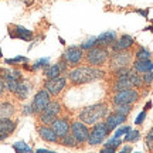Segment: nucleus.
Masks as SVG:
<instances>
[{
    "instance_id": "f257e3e1",
    "label": "nucleus",
    "mask_w": 153,
    "mask_h": 153,
    "mask_svg": "<svg viewBox=\"0 0 153 153\" xmlns=\"http://www.w3.org/2000/svg\"><path fill=\"white\" fill-rule=\"evenodd\" d=\"M108 72L104 68H95L89 65H79L75 68H71L67 72V79L68 84L72 87H81L85 84H91L95 81H101L106 78Z\"/></svg>"
},
{
    "instance_id": "f03ea898",
    "label": "nucleus",
    "mask_w": 153,
    "mask_h": 153,
    "mask_svg": "<svg viewBox=\"0 0 153 153\" xmlns=\"http://www.w3.org/2000/svg\"><path fill=\"white\" fill-rule=\"evenodd\" d=\"M109 112V102L108 101H101V102H97V104L84 106L78 114V120H81L82 123H85L87 126H92L95 123L101 122V120H104Z\"/></svg>"
},
{
    "instance_id": "7ed1b4c3",
    "label": "nucleus",
    "mask_w": 153,
    "mask_h": 153,
    "mask_svg": "<svg viewBox=\"0 0 153 153\" xmlns=\"http://www.w3.org/2000/svg\"><path fill=\"white\" fill-rule=\"evenodd\" d=\"M111 57V51L106 47L95 45L91 50L85 51L84 55V65L95 67V68H104L108 65Z\"/></svg>"
},
{
    "instance_id": "20e7f679",
    "label": "nucleus",
    "mask_w": 153,
    "mask_h": 153,
    "mask_svg": "<svg viewBox=\"0 0 153 153\" xmlns=\"http://www.w3.org/2000/svg\"><path fill=\"white\" fill-rule=\"evenodd\" d=\"M135 61L133 50L128 51H111L109 62H108V71H116L120 68H131Z\"/></svg>"
},
{
    "instance_id": "39448f33",
    "label": "nucleus",
    "mask_w": 153,
    "mask_h": 153,
    "mask_svg": "<svg viewBox=\"0 0 153 153\" xmlns=\"http://www.w3.org/2000/svg\"><path fill=\"white\" fill-rule=\"evenodd\" d=\"M61 112H62V104H61L58 99L53 98L50 101V104L47 105V108H45L41 114L37 115V122L41 123V125L51 126V123H53L58 116H61Z\"/></svg>"
},
{
    "instance_id": "423d86ee",
    "label": "nucleus",
    "mask_w": 153,
    "mask_h": 153,
    "mask_svg": "<svg viewBox=\"0 0 153 153\" xmlns=\"http://www.w3.org/2000/svg\"><path fill=\"white\" fill-rule=\"evenodd\" d=\"M142 98V94L136 88H131V89H125L120 92L112 94L109 98V104L112 106L116 105H135L139 102V99Z\"/></svg>"
},
{
    "instance_id": "0eeeda50",
    "label": "nucleus",
    "mask_w": 153,
    "mask_h": 153,
    "mask_svg": "<svg viewBox=\"0 0 153 153\" xmlns=\"http://www.w3.org/2000/svg\"><path fill=\"white\" fill-rule=\"evenodd\" d=\"M84 55H85V51L81 50L79 45H70L62 53L61 60L65 62L68 68H75L84 64Z\"/></svg>"
},
{
    "instance_id": "6e6552de",
    "label": "nucleus",
    "mask_w": 153,
    "mask_h": 153,
    "mask_svg": "<svg viewBox=\"0 0 153 153\" xmlns=\"http://www.w3.org/2000/svg\"><path fill=\"white\" fill-rule=\"evenodd\" d=\"M108 136H109L108 128H106L104 120H101V122L91 126V129H89V137H88V145L89 146H98L101 143H104L105 139Z\"/></svg>"
},
{
    "instance_id": "1a4fd4ad",
    "label": "nucleus",
    "mask_w": 153,
    "mask_h": 153,
    "mask_svg": "<svg viewBox=\"0 0 153 153\" xmlns=\"http://www.w3.org/2000/svg\"><path fill=\"white\" fill-rule=\"evenodd\" d=\"M68 85V79L67 76H58V78H53V79H45L44 81V89L51 95V98H57L60 97L62 91L67 88Z\"/></svg>"
},
{
    "instance_id": "9d476101",
    "label": "nucleus",
    "mask_w": 153,
    "mask_h": 153,
    "mask_svg": "<svg viewBox=\"0 0 153 153\" xmlns=\"http://www.w3.org/2000/svg\"><path fill=\"white\" fill-rule=\"evenodd\" d=\"M51 95H50L44 88H41L40 91L36 92V95L33 97V101H31V109H33V115L37 116L38 114H41L45 108H47V105L50 104V101H51Z\"/></svg>"
},
{
    "instance_id": "9b49d317",
    "label": "nucleus",
    "mask_w": 153,
    "mask_h": 153,
    "mask_svg": "<svg viewBox=\"0 0 153 153\" xmlns=\"http://www.w3.org/2000/svg\"><path fill=\"white\" fill-rule=\"evenodd\" d=\"M72 136L75 137V140L79 145L88 143V137H89V126L82 123L81 120H71V131H70Z\"/></svg>"
},
{
    "instance_id": "f8f14e48",
    "label": "nucleus",
    "mask_w": 153,
    "mask_h": 153,
    "mask_svg": "<svg viewBox=\"0 0 153 153\" xmlns=\"http://www.w3.org/2000/svg\"><path fill=\"white\" fill-rule=\"evenodd\" d=\"M67 72H68V67L64 61L58 60L55 64H51V65L45 67L44 68V76H45V79H53V78H58V76H64L67 75Z\"/></svg>"
},
{
    "instance_id": "ddd939ff",
    "label": "nucleus",
    "mask_w": 153,
    "mask_h": 153,
    "mask_svg": "<svg viewBox=\"0 0 153 153\" xmlns=\"http://www.w3.org/2000/svg\"><path fill=\"white\" fill-rule=\"evenodd\" d=\"M51 128H53V131L57 133V136L60 137H64L67 136L70 131H71V119L68 118V116H58L57 119L51 123Z\"/></svg>"
},
{
    "instance_id": "4468645a",
    "label": "nucleus",
    "mask_w": 153,
    "mask_h": 153,
    "mask_svg": "<svg viewBox=\"0 0 153 153\" xmlns=\"http://www.w3.org/2000/svg\"><path fill=\"white\" fill-rule=\"evenodd\" d=\"M126 120H128V116H125V115H122V114H118L115 111H111L109 114H108V116L104 119V122H105V125H106V128H108V132L111 133L119 125H123Z\"/></svg>"
},
{
    "instance_id": "2eb2a0df",
    "label": "nucleus",
    "mask_w": 153,
    "mask_h": 153,
    "mask_svg": "<svg viewBox=\"0 0 153 153\" xmlns=\"http://www.w3.org/2000/svg\"><path fill=\"white\" fill-rule=\"evenodd\" d=\"M37 133H38V136L41 137L44 142L60 145V137L57 136V133L53 131V128H51V126L37 123Z\"/></svg>"
},
{
    "instance_id": "dca6fc26",
    "label": "nucleus",
    "mask_w": 153,
    "mask_h": 153,
    "mask_svg": "<svg viewBox=\"0 0 153 153\" xmlns=\"http://www.w3.org/2000/svg\"><path fill=\"white\" fill-rule=\"evenodd\" d=\"M133 45H135V38L129 34H122L111 45V51H128V50H132Z\"/></svg>"
},
{
    "instance_id": "f3484780",
    "label": "nucleus",
    "mask_w": 153,
    "mask_h": 153,
    "mask_svg": "<svg viewBox=\"0 0 153 153\" xmlns=\"http://www.w3.org/2000/svg\"><path fill=\"white\" fill-rule=\"evenodd\" d=\"M9 34L11 38H20L23 41H31V38H33V31L27 30L23 26H17V24L9 26Z\"/></svg>"
},
{
    "instance_id": "a211bd4d",
    "label": "nucleus",
    "mask_w": 153,
    "mask_h": 153,
    "mask_svg": "<svg viewBox=\"0 0 153 153\" xmlns=\"http://www.w3.org/2000/svg\"><path fill=\"white\" fill-rule=\"evenodd\" d=\"M131 88H133V85H132L131 79H129V75H128V76H125V78H115V79H111L108 89H109L111 95H112V94L120 92V91H125V89H131Z\"/></svg>"
},
{
    "instance_id": "6ab92c4d",
    "label": "nucleus",
    "mask_w": 153,
    "mask_h": 153,
    "mask_svg": "<svg viewBox=\"0 0 153 153\" xmlns=\"http://www.w3.org/2000/svg\"><path fill=\"white\" fill-rule=\"evenodd\" d=\"M31 88H33L31 87V82L27 81V79H22L16 89V92L13 94V95L16 97L17 101H26L28 98L30 92H31Z\"/></svg>"
},
{
    "instance_id": "aec40b11",
    "label": "nucleus",
    "mask_w": 153,
    "mask_h": 153,
    "mask_svg": "<svg viewBox=\"0 0 153 153\" xmlns=\"http://www.w3.org/2000/svg\"><path fill=\"white\" fill-rule=\"evenodd\" d=\"M116 38H118V34L115 31H105V33H102L101 36L97 37V45L111 48V45L116 41Z\"/></svg>"
},
{
    "instance_id": "412c9836",
    "label": "nucleus",
    "mask_w": 153,
    "mask_h": 153,
    "mask_svg": "<svg viewBox=\"0 0 153 153\" xmlns=\"http://www.w3.org/2000/svg\"><path fill=\"white\" fill-rule=\"evenodd\" d=\"M132 70L137 74H146V72H152L153 71V61H133L132 64Z\"/></svg>"
},
{
    "instance_id": "4be33fe9",
    "label": "nucleus",
    "mask_w": 153,
    "mask_h": 153,
    "mask_svg": "<svg viewBox=\"0 0 153 153\" xmlns=\"http://www.w3.org/2000/svg\"><path fill=\"white\" fill-rule=\"evenodd\" d=\"M16 114V105L10 101H3L0 102V119L3 118H11Z\"/></svg>"
},
{
    "instance_id": "5701e85b",
    "label": "nucleus",
    "mask_w": 153,
    "mask_h": 153,
    "mask_svg": "<svg viewBox=\"0 0 153 153\" xmlns=\"http://www.w3.org/2000/svg\"><path fill=\"white\" fill-rule=\"evenodd\" d=\"M17 122L13 120L11 118H3L0 119V132L1 133H7V135H13V132L16 131Z\"/></svg>"
},
{
    "instance_id": "b1692460",
    "label": "nucleus",
    "mask_w": 153,
    "mask_h": 153,
    "mask_svg": "<svg viewBox=\"0 0 153 153\" xmlns=\"http://www.w3.org/2000/svg\"><path fill=\"white\" fill-rule=\"evenodd\" d=\"M133 55L136 61H149L152 60V53L148 48H145L142 45H137L136 48L133 50Z\"/></svg>"
},
{
    "instance_id": "393cba45",
    "label": "nucleus",
    "mask_w": 153,
    "mask_h": 153,
    "mask_svg": "<svg viewBox=\"0 0 153 153\" xmlns=\"http://www.w3.org/2000/svg\"><path fill=\"white\" fill-rule=\"evenodd\" d=\"M129 79H131L132 85H133V88H136V89H142L143 88V81H142V76H140V74H137V72H135L133 70L131 71V74H129Z\"/></svg>"
},
{
    "instance_id": "a878e982",
    "label": "nucleus",
    "mask_w": 153,
    "mask_h": 153,
    "mask_svg": "<svg viewBox=\"0 0 153 153\" xmlns=\"http://www.w3.org/2000/svg\"><path fill=\"white\" fill-rule=\"evenodd\" d=\"M60 145L65 146V148H76V146H79V143L76 142L75 137L72 136L71 133H68L67 136L61 137V139H60Z\"/></svg>"
},
{
    "instance_id": "bb28decb",
    "label": "nucleus",
    "mask_w": 153,
    "mask_h": 153,
    "mask_svg": "<svg viewBox=\"0 0 153 153\" xmlns=\"http://www.w3.org/2000/svg\"><path fill=\"white\" fill-rule=\"evenodd\" d=\"M24 79V78H23ZM19 84H20V81L19 79H14V78H6L4 79V85H6V91L10 94H14L16 92L17 87H19Z\"/></svg>"
},
{
    "instance_id": "cd10ccee",
    "label": "nucleus",
    "mask_w": 153,
    "mask_h": 153,
    "mask_svg": "<svg viewBox=\"0 0 153 153\" xmlns=\"http://www.w3.org/2000/svg\"><path fill=\"white\" fill-rule=\"evenodd\" d=\"M13 149L16 150V153H31V148L28 146L26 142H16L13 143Z\"/></svg>"
},
{
    "instance_id": "c85d7f7f",
    "label": "nucleus",
    "mask_w": 153,
    "mask_h": 153,
    "mask_svg": "<svg viewBox=\"0 0 153 153\" xmlns=\"http://www.w3.org/2000/svg\"><path fill=\"white\" fill-rule=\"evenodd\" d=\"M140 139V131H137V129H133V131H129L128 133L125 135V142L126 143H133L136 142V140H139Z\"/></svg>"
},
{
    "instance_id": "c756f323",
    "label": "nucleus",
    "mask_w": 153,
    "mask_h": 153,
    "mask_svg": "<svg viewBox=\"0 0 153 153\" xmlns=\"http://www.w3.org/2000/svg\"><path fill=\"white\" fill-rule=\"evenodd\" d=\"M131 71H132V67L131 68H120V70L109 72V75L112 79H115V78H125V76H128L131 74Z\"/></svg>"
},
{
    "instance_id": "7c9ffc66",
    "label": "nucleus",
    "mask_w": 153,
    "mask_h": 153,
    "mask_svg": "<svg viewBox=\"0 0 153 153\" xmlns=\"http://www.w3.org/2000/svg\"><path fill=\"white\" fill-rule=\"evenodd\" d=\"M132 109H133V105H116V106H112V111L118 112V114L125 115V116H128V115L131 114Z\"/></svg>"
},
{
    "instance_id": "2f4dec72",
    "label": "nucleus",
    "mask_w": 153,
    "mask_h": 153,
    "mask_svg": "<svg viewBox=\"0 0 153 153\" xmlns=\"http://www.w3.org/2000/svg\"><path fill=\"white\" fill-rule=\"evenodd\" d=\"M120 143H122V139H120V137H109V139H106V142L104 143V146L112 148V149H118L120 146Z\"/></svg>"
},
{
    "instance_id": "473e14b6",
    "label": "nucleus",
    "mask_w": 153,
    "mask_h": 153,
    "mask_svg": "<svg viewBox=\"0 0 153 153\" xmlns=\"http://www.w3.org/2000/svg\"><path fill=\"white\" fill-rule=\"evenodd\" d=\"M145 146L150 153H153V128L146 133L145 136Z\"/></svg>"
},
{
    "instance_id": "72a5a7b5",
    "label": "nucleus",
    "mask_w": 153,
    "mask_h": 153,
    "mask_svg": "<svg viewBox=\"0 0 153 153\" xmlns=\"http://www.w3.org/2000/svg\"><path fill=\"white\" fill-rule=\"evenodd\" d=\"M7 65H17L19 62H23V64H26L28 62V58L27 57H14V58H9V60L4 61Z\"/></svg>"
},
{
    "instance_id": "f704fd0d",
    "label": "nucleus",
    "mask_w": 153,
    "mask_h": 153,
    "mask_svg": "<svg viewBox=\"0 0 153 153\" xmlns=\"http://www.w3.org/2000/svg\"><path fill=\"white\" fill-rule=\"evenodd\" d=\"M97 45V37H94V38H89V40H85L84 43L79 45L81 47V50H84V51H88V50H91L92 47H95Z\"/></svg>"
},
{
    "instance_id": "c9c22d12",
    "label": "nucleus",
    "mask_w": 153,
    "mask_h": 153,
    "mask_svg": "<svg viewBox=\"0 0 153 153\" xmlns=\"http://www.w3.org/2000/svg\"><path fill=\"white\" fill-rule=\"evenodd\" d=\"M143 81V87H150L153 82V71L152 72H146V74H140Z\"/></svg>"
},
{
    "instance_id": "e433bc0d",
    "label": "nucleus",
    "mask_w": 153,
    "mask_h": 153,
    "mask_svg": "<svg viewBox=\"0 0 153 153\" xmlns=\"http://www.w3.org/2000/svg\"><path fill=\"white\" fill-rule=\"evenodd\" d=\"M48 58H43V60H38L36 61L33 65H31V70L33 71H36V70H38V68H45V67H48Z\"/></svg>"
},
{
    "instance_id": "4c0bfd02",
    "label": "nucleus",
    "mask_w": 153,
    "mask_h": 153,
    "mask_svg": "<svg viewBox=\"0 0 153 153\" xmlns=\"http://www.w3.org/2000/svg\"><path fill=\"white\" fill-rule=\"evenodd\" d=\"M131 129H132L131 126H122V128H118V129H116V132H115L114 137H120V136H123V135H126V133L131 131Z\"/></svg>"
},
{
    "instance_id": "58836bf2",
    "label": "nucleus",
    "mask_w": 153,
    "mask_h": 153,
    "mask_svg": "<svg viewBox=\"0 0 153 153\" xmlns=\"http://www.w3.org/2000/svg\"><path fill=\"white\" fill-rule=\"evenodd\" d=\"M146 112H148V111L143 109V112L139 114V116H137L136 120H135V123H136V125H142L143 123V120H145V118H146Z\"/></svg>"
},
{
    "instance_id": "ea45409f",
    "label": "nucleus",
    "mask_w": 153,
    "mask_h": 153,
    "mask_svg": "<svg viewBox=\"0 0 153 153\" xmlns=\"http://www.w3.org/2000/svg\"><path fill=\"white\" fill-rule=\"evenodd\" d=\"M23 115H33V109H31V105H26L23 108Z\"/></svg>"
},
{
    "instance_id": "a19ab883",
    "label": "nucleus",
    "mask_w": 153,
    "mask_h": 153,
    "mask_svg": "<svg viewBox=\"0 0 153 153\" xmlns=\"http://www.w3.org/2000/svg\"><path fill=\"white\" fill-rule=\"evenodd\" d=\"M6 94V85H4V81L3 79H0V98L3 97Z\"/></svg>"
},
{
    "instance_id": "79ce46f5",
    "label": "nucleus",
    "mask_w": 153,
    "mask_h": 153,
    "mask_svg": "<svg viewBox=\"0 0 153 153\" xmlns=\"http://www.w3.org/2000/svg\"><path fill=\"white\" fill-rule=\"evenodd\" d=\"M115 150H116V149L106 148V146H104V148L101 149V152H99V153H115Z\"/></svg>"
},
{
    "instance_id": "37998d69",
    "label": "nucleus",
    "mask_w": 153,
    "mask_h": 153,
    "mask_svg": "<svg viewBox=\"0 0 153 153\" xmlns=\"http://www.w3.org/2000/svg\"><path fill=\"white\" fill-rule=\"evenodd\" d=\"M118 153H132V148L131 146H123Z\"/></svg>"
},
{
    "instance_id": "c03bdc74",
    "label": "nucleus",
    "mask_w": 153,
    "mask_h": 153,
    "mask_svg": "<svg viewBox=\"0 0 153 153\" xmlns=\"http://www.w3.org/2000/svg\"><path fill=\"white\" fill-rule=\"evenodd\" d=\"M36 153H57V152H54V150H47V149H37Z\"/></svg>"
},
{
    "instance_id": "a18cd8bd",
    "label": "nucleus",
    "mask_w": 153,
    "mask_h": 153,
    "mask_svg": "<svg viewBox=\"0 0 153 153\" xmlns=\"http://www.w3.org/2000/svg\"><path fill=\"white\" fill-rule=\"evenodd\" d=\"M136 13H139V14H142L143 17H145V19H148V10H136Z\"/></svg>"
},
{
    "instance_id": "49530a36",
    "label": "nucleus",
    "mask_w": 153,
    "mask_h": 153,
    "mask_svg": "<svg viewBox=\"0 0 153 153\" xmlns=\"http://www.w3.org/2000/svg\"><path fill=\"white\" fill-rule=\"evenodd\" d=\"M9 136H10V135H7V133H1V132H0V142H1V140H6Z\"/></svg>"
},
{
    "instance_id": "de8ad7c7",
    "label": "nucleus",
    "mask_w": 153,
    "mask_h": 153,
    "mask_svg": "<svg viewBox=\"0 0 153 153\" xmlns=\"http://www.w3.org/2000/svg\"><path fill=\"white\" fill-rule=\"evenodd\" d=\"M1 55H3V53H1V48H0V58H1Z\"/></svg>"
},
{
    "instance_id": "09e8293b",
    "label": "nucleus",
    "mask_w": 153,
    "mask_h": 153,
    "mask_svg": "<svg viewBox=\"0 0 153 153\" xmlns=\"http://www.w3.org/2000/svg\"><path fill=\"white\" fill-rule=\"evenodd\" d=\"M149 30H152V31H153V27H150V28H149Z\"/></svg>"
},
{
    "instance_id": "8fccbe9b",
    "label": "nucleus",
    "mask_w": 153,
    "mask_h": 153,
    "mask_svg": "<svg viewBox=\"0 0 153 153\" xmlns=\"http://www.w3.org/2000/svg\"><path fill=\"white\" fill-rule=\"evenodd\" d=\"M136 153H139V152H136Z\"/></svg>"
}]
</instances>
